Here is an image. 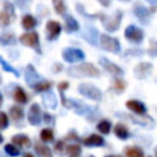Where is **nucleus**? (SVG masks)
<instances>
[{"label":"nucleus","instance_id":"4","mask_svg":"<svg viewBox=\"0 0 157 157\" xmlns=\"http://www.w3.org/2000/svg\"><path fill=\"white\" fill-rule=\"evenodd\" d=\"M15 11L13 6L9 1H4V9L0 11V27H6L10 25L12 20H15Z\"/></svg>","mask_w":157,"mask_h":157},{"label":"nucleus","instance_id":"26","mask_svg":"<svg viewBox=\"0 0 157 157\" xmlns=\"http://www.w3.org/2000/svg\"><path fill=\"white\" fill-rule=\"evenodd\" d=\"M47 92L43 94V102H44V104L47 107H49V108H55L56 107V98H55V96L52 92H49V93H47Z\"/></svg>","mask_w":157,"mask_h":157},{"label":"nucleus","instance_id":"15","mask_svg":"<svg viewBox=\"0 0 157 157\" xmlns=\"http://www.w3.org/2000/svg\"><path fill=\"white\" fill-rule=\"evenodd\" d=\"M82 142L86 145V146H96V147H98V146H103L104 145V139L101 136V135H98V134H92V135H90V136H87V137H85L83 140H82Z\"/></svg>","mask_w":157,"mask_h":157},{"label":"nucleus","instance_id":"34","mask_svg":"<svg viewBox=\"0 0 157 157\" xmlns=\"http://www.w3.org/2000/svg\"><path fill=\"white\" fill-rule=\"evenodd\" d=\"M65 142L64 141H58V142H55V146H54V150H55V152L58 153V155H64V151H65Z\"/></svg>","mask_w":157,"mask_h":157},{"label":"nucleus","instance_id":"28","mask_svg":"<svg viewBox=\"0 0 157 157\" xmlns=\"http://www.w3.org/2000/svg\"><path fill=\"white\" fill-rule=\"evenodd\" d=\"M52 87V82L48 81H42V82H36L33 85V90L36 92H47Z\"/></svg>","mask_w":157,"mask_h":157},{"label":"nucleus","instance_id":"19","mask_svg":"<svg viewBox=\"0 0 157 157\" xmlns=\"http://www.w3.org/2000/svg\"><path fill=\"white\" fill-rule=\"evenodd\" d=\"M114 134L117 137H119L120 140H125L129 137V130L128 128L123 124V123H118L115 126H114Z\"/></svg>","mask_w":157,"mask_h":157},{"label":"nucleus","instance_id":"48","mask_svg":"<svg viewBox=\"0 0 157 157\" xmlns=\"http://www.w3.org/2000/svg\"><path fill=\"white\" fill-rule=\"evenodd\" d=\"M0 81H1V78H0Z\"/></svg>","mask_w":157,"mask_h":157},{"label":"nucleus","instance_id":"2","mask_svg":"<svg viewBox=\"0 0 157 157\" xmlns=\"http://www.w3.org/2000/svg\"><path fill=\"white\" fill-rule=\"evenodd\" d=\"M121 17H123V12L120 10H118L113 16H107L104 13H99V18L102 21V25L108 32H114L119 28Z\"/></svg>","mask_w":157,"mask_h":157},{"label":"nucleus","instance_id":"45","mask_svg":"<svg viewBox=\"0 0 157 157\" xmlns=\"http://www.w3.org/2000/svg\"><path fill=\"white\" fill-rule=\"evenodd\" d=\"M155 155H156V157H157V147L155 148Z\"/></svg>","mask_w":157,"mask_h":157},{"label":"nucleus","instance_id":"20","mask_svg":"<svg viewBox=\"0 0 157 157\" xmlns=\"http://www.w3.org/2000/svg\"><path fill=\"white\" fill-rule=\"evenodd\" d=\"M125 155L126 157H145L144 151L139 146H128L125 147Z\"/></svg>","mask_w":157,"mask_h":157},{"label":"nucleus","instance_id":"42","mask_svg":"<svg viewBox=\"0 0 157 157\" xmlns=\"http://www.w3.org/2000/svg\"><path fill=\"white\" fill-rule=\"evenodd\" d=\"M104 157H123V156H120V155H107Z\"/></svg>","mask_w":157,"mask_h":157},{"label":"nucleus","instance_id":"22","mask_svg":"<svg viewBox=\"0 0 157 157\" xmlns=\"http://www.w3.org/2000/svg\"><path fill=\"white\" fill-rule=\"evenodd\" d=\"M23 109L20 108V105H12L10 108V117L15 120V121H18V120H22L23 119Z\"/></svg>","mask_w":157,"mask_h":157},{"label":"nucleus","instance_id":"29","mask_svg":"<svg viewBox=\"0 0 157 157\" xmlns=\"http://www.w3.org/2000/svg\"><path fill=\"white\" fill-rule=\"evenodd\" d=\"M53 5H54V10L58 15L66 13V5H65L64 0H53Z\"/></svg>","mask_w":157,"mask_h":157},{"label":"nucleus","instance_id":"35","mask_svg":"<svg viewBox=\"0 0 157 157\" xmlns=\"http://www.w3.org/2000/svg\"><path fill=\"white\" fill-rule=\"evenodd\" d=\"M148 54H150L151 56H157V40H151V42H150Z\"/></svg>","mask_w":157,"mask_h":157},{"label":"nucleus","instance_id":"23","mask_svg":"<svg viewBox=\"0 0 157 157\" xmlns=\"http://www.w3.org/2000/svg\"><path fill=\"white\" fill-rule=\"evenodd\" d=\"M65 29L67 32H76L78 29V22L72 16H67L65 20Z\"/></svg>","mask_w":157,"mask_h":157},{"label":"nucleus","instance_id":"37","mask_svg":"<svg viewBox=\"0 0 157 157\" xmlns=\"http://www.w3.org/2000/svg\"><path fill=\"white\" fill-rule=\"evenodd\" d=\"M58 88H59V91H60V92H64L66 88H69V82H66V81L60 82V83L58 85Z\"/></svg>","mask_w":157,"mask_h":157},{"label":"nucleus","instance_id":"38","mask_svg":"<svg viewBox=\"0 0 157 157\" xmlns=\"http://www.w3.org/2000/svg\"><path fill=\"white\" fill-rule=\"evenodd\" d=\"M44 121L49 124L50 121H53V117L49 115V113H44Z\"/></svg>","mask_w":157,"mask_h":157},{"label":"nucleus","instance_id":"14","mask_svg":"<svg viewBox=\"0 0 157 157\" xmlns=\"http://www.w3.org/2000/svg\"><path fill=\"white\" fill-rule=\"evenodd\" d=\"M151 70H152V64L145 61V63L137 64L135 66V70L134 71H135V75H136L137 78H145V77L148 76V74L151 72Z\"/></svg>","mask_w":157,"mask_h":157},{"label":"nucleus","instance_id":"41","mask_svg":"<svg viewBox=\"0 0 157 157\" xmlns=\"http://www.w3.org/2000/svg\"><path fill=\"white\" fill-rule=\"evenodd\" d=\"M146 1H148L151 5H157V0H146Z\"/></svg>","mask_w":157,"mask_h":157},{"label":"nucleus","instance_id":"7","mask_svg":"<svg viewBox=\"0 0 157 157\" xmlns=\"http://www.w3.org/2000/svg\"><path fill=\"white\" fill-rule=\"evenodd\" d=\"M125 38L132 43H141L144 39V32L139 27L130 25L125 28Z\"/></svg>","mask_w":157,"mask_h":157},{"label":"nucleus","instance_id":"11","mask_svg":"<svg viewBox=\"0 0 157 157\" xmlns=\"http://www.w3.org/2000/svg\"><path fill=\"white\" fill-rule=\"evenodd\" d=\"M40 115H42V112H40L39 104L33 103L29 107V110H28V123L32 124V125L40 124Z\"/></svg>","mask_w":157,"mask_h":157},{"label":"nucleus","instance_id":"44","mask_svg":"<svg viewBox=\"0 0 157 157\" xmlns=\"http://www.w3.org/2000/svg\"><path fill=\"white\" fill-rule=\"evenodd\" d=\"M2 141H4V137H2V135H1V134H0V144H1V142H2Z\"/></svg>","mask_w":157,"mask_h":157},{"label":"nucleus","instance_id":"30","mask_svg":"<svg viewBox=\"0 0 157 157\" xmlns=\"http://www.w3.org/2000/svg\"><path fill=\"white\" fill-rule=\"evenodd\" d=\"M5 152L9 155V156H12V157H17V156H20V148L16 146V145H13V144H7V145H5Z\"/></svg>","mask_w":157,"mask_h":157},{"label":"nucleus","instance_id":"8","mask_svg":"<svg viewBox=\"0 0 157 157\" xmlns=\"http://www.w3.org/2000/svg\"><path fill=\"white\" fill-rule=\"evenodd\" d=\"M20 42L27 47L39 50V37L37 32H27L20 37Z\"/></svg>","mask_w":157,"mask_h":157},{"label":"nucleus","instance_id":"31","mask_svg":"<svg viewBox=\"0 0 157 157\" xmlns=\"http://www.w3.org/2000/svg\"><path fill=\"white\" fill-rule=\"evenodd\" d=\"M16 42V38L12 33H4L0 36V43L2 45H9V44H13Z\"/></svg>","mask_w":157,"mask_h":157},{"label":"nucleus","instance_id":"12","mask_svg":"<svg viewBox=\"0 0 157 157\" xmlns=\"http://www.w3.org/2000/svg\"><path fill=\"white\" fill-rule=\"evenodd\" d=\"M99 63H101V65H102V66H103V67H104L109 74H112V75L120 76V75H123V74H124V71H123V69H121V67H119L117 64L112 63L110 60H108V59H105V58H101Z\"/></svg>","mask_w":157,"mask_h":157},{"label":"nucleus","instance_id":"10","mask_svg":"<svg viewBox=\"0 0 157 157\" xmlns=\"http://www.w3.org/2000/svg\"><path fill=\"white\" fill-rule=\"evenodd\" d=\"M134 13L136 15V17L139 18V21H140L141 23L147 25V23L150 22V17H151L150 11H148L147 7L142 6L141 4L136 2V4L134 5Z\"/></svg>","mask_w":157,"mask_h":157},{"label":"nucleus","instance_id":"27","mask_svg":"<svg viewBox=\"0 0 157 157\" xmlns=\"http://www.w3.org/2000/svg\"><path fill=\"white\" fill-rule=\"evenodd\" d=\"M53 139H54V132H53L52 129H49V128L42 129V131H40V140L43 142H50V141H53Z\"/></svg>","mask_w":157,"mask_h":157},{"label":"nucleus","instance_id":"21","mask_svg":"<svg viewBox=\"0 0 157 157\" xmlns=\"http://www.w3.org/2000/svg\"><path fill=\"white\" fill-rule=\"evenodd\" d=\"M21 23H22V27L25 29H32V28H34L37 26V20L32 15H25L22 17Z\"/></svg>","mask_w":157,"mask_h":157},{"label":"nucleus","instance_id":"3","mask_svg":"<svg viewBox=\"0 0 157 157\" xmlns=\"http://www.w3.org/2000/svg\"><path fill=\"white\" fill-rule=\"evenodd\" d=\"M78 92L93 101H101L102 99V92L101 90H98L96 86L91 85V83H81L78 86Z\"/></svg>","mask_w":157,"mask_h":157},{"label":"nucleus","instance_id":"16","mask_svg":"<svg viewBox=\"0 0 157 157\" xmlns=\"http://www.w3.org/2000/svg\"><path fill=\"white\" fill-rule=\"evenodd\" d=\"M12 144L16 145V146H20V147H29L31 146V140L27 135L25 134H17V135H13L12 139H11Z\"/></svg>","mask_w":157,"mask_h":157},{"label":"nucleus","instance_id":"32","mask_svg":"<svg viewBox=\"0 0 157 157\" xmlns=\"http://www.w3.org/2000/svg\"><path fill=\"white\" fill-rule=\"evenodd\" d=\"M126 87V82L121 78H115L114 82H113V90L118 93H121Z\"/></svg>","mask_w":157,"mask_h":157},{"label":"nucleus","instance_id":"13","mask_svg":"<svg viewBox=\"0 0 157 157\" xmlns=\"http://www.w3.org/2000/svg\"><path fill=\"white\" fill-rule=\"evenodd\" d=\"M126 108L130 109L131 112H134L135 114L137 115H145L147 109L145 107V104L140 101H136V99H130L126 102Z\"/></svg>","mask_w":157,"mask_h":157},{"label":"nucleus","instance_id":"18","mask_svg":"<svg viewBox=\"0 0 157 157\" xmlns=\"http://www.w3.org/2000/svg\"><path fill=\"white\" fill-rule=\"evenodd\" d=\"M34 151L37 152V155H38L39 157H53L52 150L49 148V146H47V145H44V144H40V142L36 144Z\"/></svg>","mask_w":157,"mask_h":157},{"label":"nucleus","instance_id":"49","mask_svg":"<svg viewBox=\"0 0 157 157\" xmlns=\"http://www.w3.org/2000/svg\"><path fill=\"white\" fill-rule=\"evenodd\" d=\"M150 157H151V156H150Z\"/></svg>","mask_w":157,"mask_h":157},{"label":"nucleus","instance_id":"33","mask_svg":"<svg viewBox=\"0 0 157 157\" xmlns=\"http://www.w3.org/2000/svg\"><path fill=\"white\" fill-rule=\"evenodd\" d=\"M9 126V118L6 115V113L0 112V130H4Z\"/></svg>","mask_w":157,"mask_h":157},{"label":"nucleus","instance_id":"25","mask_svg":"<svg viewBox=\"0 0 157 157\" xmlns=\"http://www.w3.org/2000/svg\"><path fill=\"white\" fill-rule=\"evenodd\" d=\"M65 151H66V153L70 157H78L81 155V151L82 150H81V146L78 144H71V145L66 146Z\"/></svg>","mask_w":157,"mask_h":157},{"label":"nucleus","instance_id":"39","mask_svg":"<svg viewBox=\"0 0 157 157\" xmlns=\"http://www.w3.org/2000/svg\"><path fill=\"white\" fill-rule=\"evenodd\" d=\"M98 1H99L101 5H103V6H105V7L110 5V0H98Z\"/></svg>","mask_w":157,"mask_h":157},{"label":"nucleus","instance_id":"43","mask_svg":"<svg viewBox=\"0 0 157 157\" xmlns=\"http://www.w3.org/2000/svg\"><path fill=\"white\" fill-rule=\"evenodd\" d=\"M1 104H2V94L0 93V105H1Z\"/></svg>","mask_w":157,"mask_h":157},{"label":"nucleus","instance_id":"6","mask_svg":"<svg viewBox=\"0 0 157 157\" xmlns=\"http://www.w3.org/2000/svg\"><path fill=\"white\" fill-rule=\"evenodd\" d=\"M101 47L104 50H108L112 53H118L120 50L119 40L114 37L108 36V34H101Z\"/></svg>","mask_w":157,"mask_h":157},{"label":"nucleus","instance_id":"46","mask_svg":"<svg viewBox=\"0 0 157 157\" xmlns=\"http://www.w3.org/2000/svg\"><path fill=\"white\" fill-rule=\"evenodd\" d=\"M123 1H129V0H123Z\"/></svg>","mask_w":157,"mask_h":157},{"label":"nucleus","instance_id":"47","mask_svg":"<svg viewBox=\"0 0 157 157\" xmlns=\"http://www.w3.org/2000/svg\"><path fill=\"white\" fill-rule=\"evenodd\" d=\"M88 157H93V156H88Z\"/></svg>","mask_w":157,"mask_h":157},{"label":"nucleus","instance_id":"1","mask_svg":"<svg viewBox=\"0 0 157 157\" xmlns=\"http://www.w3.org/2000/svg\"><path fill=\"white\" fill-rule=\"evenodd\" d=\"M67 74L72 77H98L99 70L91 63H83L70 66L67 69Z\"/></svg>","mask_w":157,"mask_h":157},{"label":"nucleus","instance_id":"5","mask_svg":"<svg viewBox=\"0 0 157 157\" xmlns=\"http://www.w3.org/2000/svg\"><path fill=\"white\" fill-rule=\"evenodd\" d=\"M63 59L66 63H78L85 59V53L77 48H65L63 50Z\"/></svg>","mask_w":157,"mask_h":157},{"label":"nucleus","instance_id":"17","mask_svg":"<svg viewBox=\"0 0 157 157\" xmlns=\"http://www.w3.org/2000/svg\"><path fill=\"white\" fill-rule=\"evenodd\" d=\"M13 99L16 103H20V104H26L28 98H27V94L25 92V90L20 86H17L13 91Z\"/></svg>","mask_w":157,"mask_h":157},{"label":"nucleus","instance_id":"24","mask_svg":"<svg viewBox=\"0 0 157 157\" xmlns=\"http://www.w3.org/2000/svg\"><path fill=\"white\" fill-rule=\"evenodd\" d=\"M110 129H112V123L107 119H102L98 124H97V130L104 135L109 134L110 132Z\"/></svg>","mask_w":157,"mask_h":157},{"label":"nucleus","instance_id":"40","mask_svg":"<svg viewBox=\"0 0 157 157\" xmlns=\"http://www.w3.org/2000/svg\"><path fill=\"white\" fill-rule=\"evenodd\" d=\"M22 157H34L32 153H29V152H26V153H23V156Z\"/></svg>","mask_w":157,"mask_h":157},{"label":"nucleus","instance_id":"9","mask_svg":"<svg viewBox=\"0 0 157 157\" xmlns=\"http://www.w3.org/2000/svg\"><path fill=\"white\" fill-rule=\"evenodd\" d=\"M45 29H47V39L53 40V39H55L60 34V32H61V25L58 21H55V20H50V21L47 22Z\"/></svg>","mask_w":157,"mask_h":157},{"label":"nucleus","instance_id":"36","mask_svg":"<svg viewBox=\"0 0 157 157\" xmlns=\"http://www.w3.org/2000/svg\"><path fill=\"white\" fill-rule=\"evenodd\" d=\"M0 63H1V65H2V67L5 69V70H7V71H12L13 74H15V76H18V72H17V70H15L13 67H11V66H9L7 65V63L2 59V58H0Z\"/></svg>","mask_w":157,"mask_h":157}]
</instances>
